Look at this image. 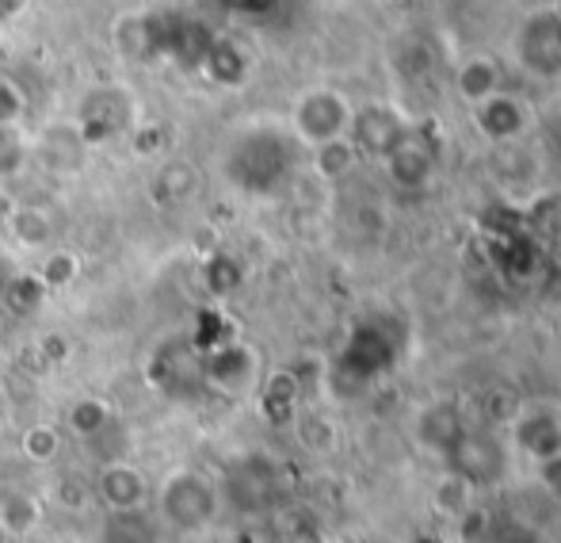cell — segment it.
Instances as JSON below:
<instances>
[{
  "mask_svg": "<svg viewBox=\"0 0 561 543\" xmlns=\"http://www.w3.org/2000/svg\"><path fill=\"white\" fill-rule=\"evenodd\" d=\"M66 421H69V432H73V437L96 440L100 432L112 425V409H107L104 403H96V398H77V403L69 406Z\"/></svg>",
  "mask_w": 561,
  "mask_h": 543,
  "instance_id": "obj_15",
  "label": "cell"
},
{
  "mask_svg": "<svg viewBox=\"0 0 561 543\" xmlns=\"http://www.w3.org/2000/svg\"><path fill=\"white\" fill-rule=\"evenodd\" d=\"M8 230L23 249H46L54 241V218L43 207H20L12 215V223H8Z\"/></svg>",
  "mask_w": 561,
  "mask_h": 543,
  "instance_id": "obj_13",
  "label": "cell"
},
{
  "mask_svg": "<svg viewBox=\"0 0 561 543\" xmlns=\"http://www.w3.org/2000/svg\"><path fill=\"white\" fill-rule=\"evenodd\" d=\"M501 89H504V66L496 61V54L473 50V54H466V58L458 61L455 92H458V100H462L466 108L481 104V100H489L493 92H501Z\"/></svg>",
  "mask_w": 561,
  "mask_h": 543,
  "instance_id": "obj_9",
  "label": "cell"
},
{
  "mask_svg": "<svg viewBox=\"0 0 561 543\" xmlns=\"http://www.w3.org/2000/svg\"><path fill=\"white\" fill-rule=\"evenodd\" d=\"M512 444L527 452L535 463L561 455V409L558 406H527L512 421Z\"/></svg>",
  "mask_w": 561,
  "mask_h": 543,
  "instance_id": "obj_8",
  "label": "cell"
},
{
  "mask_svg": "<svg viewBox=\"0 0 561 543\" xmlns=\"http://www.w3.org/2000/svg\"><path fill=\"white\" fill-rule=\"evenodd\" d=\"M23 112H27V100H23L20 84L0 77V127H20Z\"/></svg>",
  "mask_w": 561,
  "mask_h": 543,
  "instance_id": "obj_19",
  "label": "cell"
},
{
  "mask_svg": "<svg viewBox=\"0 0 561 543\" xmlns=\"http://www.w3.org/2000/svg\"><path fill=\"white\" fill-rule=\"evenodd\" d=\"M153 517L180 536H199L222 517V486L195 467L172 471L153 494Z\"/></svg>",
  "mask_w": 561,
  "mask_h": 543,
  "instance_id": "obj_1",
  "label": "cell"
},
{
  "mask_svg": "<svg viewBox=\"0 0 561 543\" xmlns=\"http://www.w3.org/2000/svg\"><path fill=\"white\" fill-rule=\"evenodd\" d=\"M470 120L481 138L501 146V142H516L519 135H527V127H531V108H527L524 97L501 89L489 100H481V104H473Z\"/></svg>",
  "mask_w": 561,
  "mask_h": 543,
  "instance_id": "obj_5",
  "label": "cell"
},
{
  "mask_svg": "<svg viewBox=\"0 0 561 543\" xmlns=\"http://www.w3.org/2000/svg\"><path fill=\"white\" fill-rule=\"evenodd\" d=\"M256 352L241 341H226L203 360V383H210L215 391H222L229 398H241L256 383Z\"/></svg>",
  "mask_w": 561,
  "mask_h": 543,
  "instance_id": "obj_7",
  "label": "cell"
},
{
  "mask_svg": "<svg viewBox=\"0 0 561 543\" xmlns=\"http://www.w3.org/2000/svg\"><path fill=\"white\" fill-rule=\"evenodd\" d=\"M134 115H138V108H134L130 92L118 89V84H100V89H92L89 97H84L81 115H77L73 127L81 131V138L92 146V142L123 138L126 131L134 127Z\"/></svg>",
  "mask_w": 561,
  "mask_h": 543,
  "instance_id": "obj_4",
  "label": "cell"
},
{
  "mask_svg": "<svg viewBox=\"0 0 561 543\" xmlns=\"http://www.w3.org/2000/svg\"><path fill=\"white\" fill-rule=\"evenodd\" d=\"M512 61L531 81H561V4H539L512 31Z\"/></svg>",
  "mask_w": 561,
  "mask_h": 543,
  "instance_id": "obj_3",
  "label": "cell"
},
{
  "mask_svg": "<svg viewBox=\"0 0 561 543\" xmlns=\"http://www.w3.org/2000/svg\"><path fill=\"white\" fill-rule=\"evenodd\" d=\"M96 498L104 501L107 513H134V509H149L153 490L141 467L130 460H107L96 471Z\"/></svg>",
  "mask_w": 561,
  "mask_h": 543,
  "instance_id": "obj_6",
  "label": "cell"
},
{
  "mask_svg": "<svg viewBox=\"0 0 561 543\" xmlns=\"http://www.w3.org/2000/svg\"><path fill=\"white\" fill-rule=\"evenodd\" d=\"M61 452V432L54 425H35L23 432V455L35 463H50Z\"/></svg>",
  "mask_w": 561,
  "mask_h": 543,
  "instance_id": "obj_17",
  "label": "cell"
},
{
  "mask_svg": "<svg viewBox=\"0 0 561 543\" xmlns=\"http://www.w3.org/2000/svg\"><path fill=\"white\" fill-rule=\"evenodd\" d=\"M355 149L359 154H378L386 157L401 138H405V127L393 112H386L382 104H370V108H355V123H352V135Z\"/></svg>",
  "mask_w": 561,
  "mask_h": 543,
  "instance_id": "obj_10",
  "label": "cell"
},
{
  "mask_svg": "<svg viewBox=\"0 0 561 543\" xmlns=\"http://www.w3.org/2000/svg\"><path fill=\"white\" fill-rule=\"evenodd\" d=\"M35 524H38V501L31 498V494H23V490L0 494V529L23 536V532H31Z\"/></svg>",
  "mask_w": 561,
  "mask_h": 543,
  "instance_id": "obj_14",
  "label": "cell"
},
{
  "mask_svg": "<svg viewBox=\"0 0 561 543\" xmlns=\"http://www.w3.org/2000/svg\"><path fill=\"white\" fill-rule=\"evenodd\" d=\"M27 157H31V142H23L15 127H0V180L15 177Z\"/></svg>",
  "mask_w": 561,
  "mask_h": 543,
  "instance_id": "obj_18",
  "label": "cell"
},
{
  "mask_svg": "<svg viewBox=\"0 0 561 543\" xmlns=\"http://www.w3.org/2000/svg\"><path fill=\"white\" fill-rule=\"evenodd\" d=\"M89 154V142L81 138V131L69 123V127H46L38 142H31V157L46 165L54 172H77Z\"/></svg>",
  "mask_w": 561,
  "mask_h": 543,
  "instance_id": "obj_11",
  "label": "cell"
},
{
  "mask_svg": "<svg viewBox=\"0 0 561 543\" xmlns=\"http://www.w3.org/2000/svg\"><path fill=\"white\" fill-rule=\"evenodd\" d=\"M355 104L333 84H310L290 104V135L302 149H318L352 135Z\"/></svg>",
  "mask_w": 561,
  "mask_h": 543,
  "instance_id": "obj_2",
  "label": "cell"
},
{
  "mask_svg": "<svg viewBox=\"0 0 561 543\" xmlns=\"http://www.w3.org/2000/svg\"><path fill=\"white\" fill-rule=\"evenodd\" d=\"M310 157H313V169H318L321 177H325V180H340L355 165L359 149H355L352 138H340V142H329V146L310 149Z\"/></svg>",
  "mask_w": 561,
  "mask_h": 543,
  "instance_id": "obj_16",
  "label": "cell"
},
{
  "mask_svg": "<svg viewBox=\"0 0 561 543\" xmlns=\"http://www.w3.org/2000/svg\"><path fill=\"white\" fill-rule=\"evenodd\" d=\"M161 521L153 509H134V513H107L100 524V543H157Z\"/></svg>",
  "mask_w": 561,
  "mask_h": 543,
  "instance_id": "obj_12",
  "label": "cell"
}]
</instances>
